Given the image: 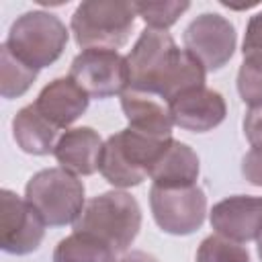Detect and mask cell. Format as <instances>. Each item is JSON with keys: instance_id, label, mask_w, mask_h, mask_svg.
Segmentation results:
<instances>
[{"instance_id": "1", "label": "cell", "mask_w": 262, "mask_h": 262, "mask_svg": "<svg viewBox=\"0 0 262 262\" xmlns=\"http://www.w3.org/2000/svg\"><path fill=\"white\" fill-rule=\"evenodd\" d=\"M129 88L170 102L180 92L205 86L207 70L176 45L168 31L145 29L127 55Z\"/></svg>"}, {"instance_id": "22", "label": "cell", "mask_w": 262, "mask_h": 262, "mask_svg": "<svg viewBox=\"0 0 262 262\" xmlns=\"http://www.w3.org/2000/svg\"><path fill=\"white\" fill-rule=\"evenodd\" d=\"M242 55H244V61H242L244 68L256 74H262V10L250 16L246 25Z\"/></svg>"}, {"instance_id": "13", "label": "cell", "mask_w": 262, "mask_h": 262, "mask_svg": "<svg viewBox=\"0 0 262 262\" xmlns=\"http://www.w3.org/2000/svg\"><path fill=\"white\" fill-rule=\"evenodd\" d=\"M121 108L129 121V129L151 139H172V115L166 100L156 94L127 88L121 94Z\"/></svg>"}, {"instance_id": "9", "label": "cell", "mask_w": 262, "mask_h": 262, "mask_svg": "<svg viewBox=\"0 0 262 262\" xmlns=\"http://www.w3.org/2000/svg\"><path fill=\"white\" fill-rule=\"evenodd\" d=\"M235 27L217 12H203L184 31V49L207 70L223 68L235 51Z\"/></svg>"}, {"instance_id": "25", "label": "cell", "mask_w": 262, "mask_h": 262, "mask_svg": "<svg viewBox=\"0 0 262 262\" xmlns=\"http://www.w3.org/2000/svg\"><path fill=\"white\" fill-rule=\"evenodd\" d=\"M244 133L250 145H262V106L250 108L244 119Z\"/></svg>"}, {"instance_id": "26", "label": "cell", "mask_w": 262, "mask_h": 262, "mask_svg": "<svg viewBox=\"0 0 262 262\" xmlns=\"http://www.w3.org/2000/svg\"><path fill=\"white\" fill-rule=\"evenodd\" d=\"M119 262H158V258L151 256V254H147V252L133 250V252H127Z\"/></svg>"}, {"instance_id": "5", "label": "cell", "mask_w": 262, "mask_h": 262, "mask_svg": "<svg viewBox=\"0 0 262 262\" xmlns=\"http://www.w3.org/2000/svg\"><path fill=\"white\" fill-rule=\"evenodd\" d=\"M68 39L70 33L59 16L45 10H31L16 16L4 43L27 66L41 70L61 57Z\"/></svg>"}, {"instance_id": "6", "label": "cell", "mask_w": 262, "mask_h": 262, "mask_svg": "<svg viewBox=\"0 0 262 262\" xmlns=\"http://www.w3.org/2000/svg\"><path fill=\"white\" fill-rule=\"evenodd\" d=\"M25 199L51 227L76 223L86 207L82 180L63 168H45L33 174L25 186Z\"/></svg>"}, {"instance_id": "17", "label": "cell", "mask_w": 262, "mask_h": 262, "mask_svg": "<svg viewBox=\"0 0 262 262\" xmlns=\"http://www.w3.org/2000/svg\"><path fill=\"white\" fill-rule=\"evenodd\" d=\"M59 129L47 121L35 102L23 106L12 119V137L18 147L31 156H47L53 154L57 143Z\"/></svg>"}, {"instance_id": "15", "label": "cell", "mask_w": 262, "mask_h": 262, "mask_svg": "<svg viewBox=\"0 0 262 262\" xmlns=\"http://www.w3.org/2000/svg\"><path fill=\"white\" fill-rule=\"evenodd\" d=\"M102 145L98 131L92 127H74L59 135L53 156L59 168L76 176H90L98 170Z\"/></svg>"}, {"instance_id": "2", "label": "cell", "mask_w": 262, "mask_h": 262, "mask_svg": "<svg viewBox=\"0 0 262 262\" xmlns=\"http://www.w3.org/2000/svg\"><path fill=\"white\" fill-rule=\"evenodd\" d=\"M141 229V207L125 190H108L90 199L74 223V231L90 233L108 244L117 254L131 248Z\"/></svg>"}, {"instance_id": "27", "label": "cell", "mask_w": 262, "mask_h": 262, "mask_svg": "<svg viewBox=\"0 0 262 262\" xmlns=\"http://www.w3.org/2000/svg\"><path fill=\"white\" fill-rule=\"evenodd\" d=\"M258 256H260V260H262V233H260V237H258Z\"/></svg>"}, {"instance_id": "10", "label": "cell", "mask_w": 262, "mask_h": 262, "mask_svg": "<svg viewBox=\"0 0 262 262\" xmlns=\"http://www.w3.org/2000/svg\"><path fill=\"white\" fill-rule=\"evenodd\" d=\"M45 235V221L37 209L16 192H0V248L8 254L25 256L35 252Z\"/></svg>"}, {"instance_id": "16", "label": "cell", "mask_w": 262, "mask_h": 262, "mask_svg": "<svg viewBox=\"0 0 262 262\" xmlns=\"http://www.w3.org/2000/svg\"><path fill=\"white\" fill-rule=\"evenodd\" d=\"M199 170L201 166L196 151L190 145L172 139L158 158V162L154 164L149 178L154 180L156 186H164V188L192 186L196 184Z\"/></svg>"}, {"instance_id": "24", "label": "cell", "mask_w": 262, "mask_h": 262, "mask_svg": "<svg viewBox=\"0 0 262 262\" xmlns=\"http://www.w3.org/2000/svg\"><path fill=\"white\" fill-rule=\"evenodd\" d=\"M242 174L244 178L262 188V145H254L242 160Z\"/></svg>"}, {"instance_id": "19", "label": "cell", "mask_w": 262, "mask_h": 262, "mask_svg": "<svg viewBox=\"0 0 262 262\" xmlns=\"http://www.w3.org/2000/svg\"><path fill=\"white\" fill-rule=\"evenodd\" d=\"M37 72L39 70L27 66L6 47V43H2L0 47V94L2 98L23 96L37 80Z\"/></svg>"}, {"instance_id": "18", "label": "cell", "mask_w": 262, "mask_h": 262, "mask_svg": "<svg viewBox=\"0 0 262 262\" xmlns=\"http://www.w3.org/2000/svg\"><path fill=\"white\" fill-rule=\"evenodd\" d=\"M53 262H119L117 252L102 239L74 231L59 239L53 250Z\"/></svg>"}, {"instance_id": "8", "label": "cell", "mask_w": 262, "mask_h": 262, "mask_svg": "<svg viewBox=\"0 0 262 262\" xmlns=\"http://www.w3.org/2000/svg\"><path fill=\"white\" fill-rule=\"evenodd\" d=\"M70 78L92 98L121 96L131 82L127 57L111 49H84L70 66Z\"/></svg>"}, {"instance_id": "21", "label": "cell", "mask_w": 262, "mask_h": 262, "mask_svg": "<svg viewBox=\"0 0 262 262\" xmlns=\"http://www.w3.org/2000/svg\"><path fill=\"white\" fill-rule=\"evenodd\" d=\"M196 262H250V254L237 242L223 235H209L196 250Z\"/></svg>"}, {"instance_id": "7", "label": "cell", "mask_w": 262, "mask_h": 262, "mask_svg": "<svg viewBox=\"0 0 262 262\" xmlns=\"http://www.w3.org/2000/svg\"><path fill=\"white\" fill-rule=\"evenodd\" d=\"M149 207L158 227L172 235L194 233L207 215V196L199 184L192 186H151Z\"/></svg>"}, {"instance_id": "3", "label": "cell", "mask_w": 262, "mask_h": 262, "mask_svg": "<svg viewBox=\"0 0 262 262\" xmlns=\"http://www.w3.org/2000/svg\"><path fill=\"white\" fill-rule=\"evenodd\" d=\"M172 139H151L133 129L111 135L100 151L98 172L117 188H131L149 178V172Z\"/></svg>"}, {"instance_id": "4", "label": "cell", "mask_w": 262, "mask_h": 262, "mask_svg": "<svg viewBox=\"0 0 262 262\" xmlns=\"http://www.w3.org/2000/svg\"><path fill=\"white\" fill-rule=\"evenodd\" d=\"M133 2L119 0H86L80 2L72 14V33L76 43L84 49H111L123 47L135 25Z\"/></svg>"}, {"instance_id": "23", "label": "cell", "mask_w": 262, "mask_h": 262, "mask_svg": "<svg viewBox=\"0 0 262 262\" xmlns=\"http://www.w3.org/2000/svg\"><path fill=\"white\" fill-rule=\"evenodd\" d=\"M237 92L242 100L250 106H262V74H256L244 66H239L237 72Z\"/></svg>"}, {"instance_id": "20", "label": "cell", "mask_w": 262, "mask_h": 262, "mask_svg": "<svg viewBox=\"0 0 262 262\" xmlns=\"http://www.w3.org/2000/svg\"><path fill=\"white\" fill-rule=\"evenodd\" d=\"M137 16L143 18V23L149 29H158V31H166L168 27H172L188 8V2H133Z\"/></svg>"}, {"instance_id": "14", "label": "cell", "mask_w": 262, "mask_h": 262, "mask_svg": "<svg viewBox=\"0 0 262 262\" xmlns=\"http://www.w3.org/2000/svg\"><path fill=\"white\" fill-rule=\"evenodd\" d=\"M90 96L70 78H55L39 92L35 106L57 129H68L88 108Z\"/></svg>"}, {"instance_id": "11", "label": "cell", "mask_w": 262, "mask_h": 262, "mask_svg": "<svg viewBox=\"0 0 262 262\" xmlns=\"http://www.w3.org/2000/svg\"><path fill=\"white\" fill-rule=\"evenodd\" d=\"M209 221L217 235H223L231 242L244 244L258 239L262 233V196H227L213 205Z\"/></svg>"}, {"instance_id": "12", "label": "cell", "mask_w": 262, "mask_h": 262, "mask_svg": "<svg viewBox=\"0 0 262 262\" xmlns=\"http://www.w3.org/2000/svg\"><path fill=\"white\" fill-rule=\"evenodd\" d=\"M174 125L194 133H207L223 123L227 115L225 98L207 86H196L180 92L168 102Z\"/></svg>"}]
</instances>
